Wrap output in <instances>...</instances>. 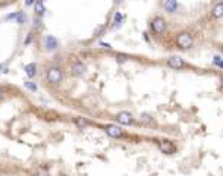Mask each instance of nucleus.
Returning <instances> with one entry per match:
<instances>
[{"label": "nucleus", "mask_w": 223, "mask_h": 176, "mask_svg": "<svg viewBox=\"0 0 223 176\" xmlns=\"http://www.w3.org/2000/svg\"><path fill=\"white\" fill-rule=\"evenodd\" d=\"M176 43L181 48H189L192 46V35L188 33H181L176 37Z\"/></svg>", "instance_id": "f257e3e1"}, {"label": "nucleus", "mask_w": 223, "mask_h": 176, "mask_svg": "<svg viewBox=\"0 0 223 176\" xmlns=\"http://www.w3.org/2000/svg\"><path fill=\"white\" fill-rule=\"evenodd\" d=\"M62 79V69L57 66H52L47 72V81L52 84H59Z\"/></svg>", "instance_id": "f03ea898"}, {"label": "nucleus", "mask_w": 223, "mask_h": 176, "mask_svg": "<svg viewBox=\"0 0 223 176\" xmlns=\"http://www.w3.org/2000/svg\"><path fill=\"white\" fill-rule=\"evenodd\" d=\"M151 29L154 31V33L160 34L163 33L166 29V21L163 18H160V16H157V18L153 19V22H151Z\"/></svg>", "instance_id": "7ed1b4c3"}, {"label": "nucleus", "mask_w": 223, "mask_h": 176, "mask_svg": "<svg viewBox=\"0 0 223 176\" xmlns=\"http://www.w3.org/2000/svg\"><path fill=\"white\" fill-rule=\"evenodd\" d=\"M104 131H106L110 137H113V138H119V137L123 135L122 129L119 128V126H115V125H107L106 128H104Z\"/></svg>", "instance_id": "20e7f679"}, {"label": "nucleus", "mask_w": 223, "mask_h": 176, "mask_svg": "<svg viewBox=\"0 0 223 176\" xmlns=\"http://www.w3.org/2000/svg\"><path fill=\"white\" fill-rule=\"evenodd\" d=\"M159 148H160L163 153H166V154H172V153H175V150H176V147H175L170 141H159Z\"/></svg>", "instance_id": "39448f33"}, {"label": "nucleus", "mask_w": 223, "mask_h": 176, "mask_svg": "<svg viewBox=\"0 0 223 176\" xmlns=\"http://www.w3.org/2000/svg\"><path fill=\"white\" fill-rule=\"evenodd\" d=\"M167 63H169V66H170V68H173V69H181V68H184V66H185L184 60H182L181 57H178V56H172V57H169Z\"/></svg>", "instance_id": "423d86ee"}, {"label": "nucleus", "mask_w": 223, "mask_h": 176, "mask_svg": "<svg viewBox=\"0 0 223 176\" xmlns=\"http://www.w3.org/2000/svg\"><path fill=\"white\" fill-rule=\"evenodd\" d=\"M117 122H121V123L123 125H131L132 122H134V119H132V116L129 113H126V112H121V113L116 116Z\"/></svg>", "instance_id": "0eeeda50"}, {"label": "nucleus", "mask_w": 223, "mask_h": 176, "mask_svg": "<svg viewBox=\"0 0 223 176\" xmlns=\"http://www.w3.org/2000/svg\"><path fill=\"white\" fill-rule=\"evenodd\" d=\"M44 44H46V48H47V50H56V48H57V40L54 37H52V35L46 37Z\"/></svg>", "instance_id": "6e6552de"}, {"label": "nucleus", "mask_w": 223, "mask_h": 176, "mask_svg": "<svg viewBox=\"0 0 223 176\" xmlns=\"http://www.w3.org/2000/svg\"><path fill=\"white\" fill-rule=\"evenodd\" d=\"M165 8L167 9V12L173 13L178 9V3H176V0H165Z\"/></svg>", "instance_id": "1a4fd4ad"}, {"label": "nucleus", "mask_w": 223, "mask_h": 176, "mask_svg": "<svg viewBox=\"0 0 223 176\" xmlns=\"http://www.w3.org/2000/svg\"><path fill=\"white\" fill-rule=\"evenodd\" d=\"M223 15V5L222 3H217V5L214 6V9L211 10V16L213 18H222Z\"/></svg>", "instance_id": "9d476101"}, {"label": "nucleus", "mask_w": 223, "mask_h": 176, "mask_svg": "<svg viewBox=\"0 0 223 176\" xmlns=\"http://www.w3.org/2000/svg\"><path fill=\"white\" fill-rule=\"evenodd\" d=\"M72 71H73V73H75V75H82L84 71H85V66H84L81 62H77V63H73Z\"/></svg>", "instance_id": "9b49d317"}, {"label": "nucleus", "mask_w": 223, "mask_h": 176, "mask_svg": "<svg viewBox=\"0 0 223 176\" xmlns=\"http://www.w3.org/2000/svg\"><path fill=\"white\" fill-rule=\"evenodd\" d=\"M25 72H27V75L28 76H35V73H37V66H35V63H29V65H27L25 66Z\"/></svg>", "instance_id": "f8f14e48"}, {"label": "nucleus", "mask_w": 223, "mask_h": 176, "mask_svg": "<svg viewBox=\"0 0 223 176\" xmlns=\"http://www.w3.org/2000/svg\"><path fill=\"white\" fill-rule=\"evenodd\" d=\"M140 120L142 122V123H146V125H150L151 122H153V118H151L150 114H147V113H144V114H141V118H140Z\"/></svg>", "instance_id": "ddd939ff"}, {"label": "nucleus", "mask_w": 223, "mask_h": 176, "mask_svg": "<svg viewBox=\"0 0 223 176\" xmlns=\"http://www.w3.org/2000/svg\"><path fill=\"white\" fill-rule=\"evenodd\" d=\"M75 123H77V126H79V128H84V126L88 125V120L82 119V118H77V119H75Z\"/></svg>", "instance_id": "4468645a"}, {"label": "nucleus", "mask_w": 223, "mask_h": 176, "mask_svg": "<svg viewBox=\"0 0 223 176\" xmlns=\"http://www.w3.org/2000/svg\"><path fill=\"white\" fill-rule=\"evenodd\" d=\"M35 12L38 15H43L44 12H46V9H44V5L41 3V2H38V3H35Z\"/></svg>", "instance_id": "2eb2a0df"}, {"label": "nucleus", "mask_w": 223, "mask_h": 176, "mask_svg": "<svg viewBox=\"0 0 223 176\" xmlns=\"http://www.w3.org/2000/svg\"><path fill=\"white\" fill-rule=\"evenodd\" d=\"M25 87H27L29 91H37V85H35L32 81H27L25 82Z\"/></svg>", "instance_id": "dca6fc26"}, {"label": "nucleus", "mask_w": 223, "mask_h": 176, "mask_svg": "<svg viewBox=\"0 0 223 176\" xmlns=\"http://www.w3.org/2000/svg\"><path fill=\"white\" fill-rule=\"evenodd\" d=\"M116 59L119 60V62H125L126 59H129V57L126 56V54H117V56H116Z\"/></svg>", "instance_id": "f3484780"}, {"label": "nucleus", "mask_w": 223, "mask_h": 176, "mask_svg": "<svg viewBox=\"0 0 223 176\" xmlns=\"http://www.w3.org/2000/svg\"><path fill=\"white\" fill-rule=\"evenodd\" d=\"M103 29H104V25H100V27H98V28L96 29V31H94V35H100Z\"/></svg>", "instance_id": "a211bd4d"}, {"label": "nucleus", "mask_w": 223, "mask_h": 176, "mask_svg": "<svg viewBox=\"0 0 223 176\" xmlns=\"http://www.w3.org/2000/svg\"><path fill=\"white\" fill-rule=\"evenodd\" d=\"M121 21H122V15L121 13H116V15H115V22H116V24H119Z\"/></svg>", "instance_id": "6ab92c4d"}, {"label": "nucleus", "mask_w": 223, "mask_h": 176, "mask_svg": "<svg viewBox=\"0 0 223 176\" xmlns=\"http://www.w3.org/2000/svg\"><path fill=\"white\" fill-rule=\"evenodd\" d=\"M214 63H216V65H219V66H222V62H220V57H219V56L214 57Z\"/></svg>", "instance_id": "aec40b11"}, {"label": "nucleus", "mask_w": 223, "mask_h": 176, "mask_svg": "<svg viewBox=\"0 0 223 176\" xmlns=\"http://www.w3.org/2000/svg\"><path fill=\"white\" fill-rule=\"evenodd\" d=\"M25 3H27V5H32V3H34V0H25Z\"/></svg>", "instance_id": "412c9836"}, {"label": "nucleus", "mask_w": 223, "mask_h": 176, "mask_svg": "<svg viewBox=\"0 0 223 176\" xmlns=\"http://www.w3.org/2000/svg\"><path fill=\"white\" fill-rule=\"evenodd\" d=\"M22 21H25V16L24 15H19V22H22Z\"/></svg>", "instance_id": "4be33fe9"}, {"label": "nucleus", "mask_w": 223, "mask_h": 176, "mask_svg": "<svg viewBox=\"0 0 223 176\" xmlns=\"http://www.w3.org/2000/svg\"><path fill=\"white\" fill-rule=\"evenodd\" d=\"M102 46H103L104 48H110V46H109V44H106V43H102Z\"/></svg>", "instance_id": "5701e85b"}, {"label": "nucleus", "mask_w": 223, "mask_h": 176, "mask_svg": "<svg viewBox=\"0 0 223 176\" xmlns=\"http://www.w3.org/2000/svg\"><path fill=\"white\" fill-rule=\"evenodd\" d=\"M3 97V90H0V98Z\"/></svg>", "instance_id": "b1692460"}, {"label": "nucleus", "mask_w": 223, "mask_h": 176, "mask_svg": "<svg viewBox=\"0 0 223 176\" xmlns=\"http://www.w3.org/2000/svg\"><path fill=\"white\" fill-rule=\"evenodd\" d=\"M115 2H116V3H117V2H121V0H115Z\"/></svg>", "instance_id": "393cba45"}, {"label": "nucleus", "mask_w": 223, "mask_h": 176, "mask_svg": "<svg viewBox=\"0 0 223 176\" xmlns=\"http://www.w3.org/2000/svg\"><path fill=\"white\" fill-rule=\"evenodd\" d=\"M0 69H2V65H0Z\"/></svg>", "instance_id": "a878e982"}]
</instances>
